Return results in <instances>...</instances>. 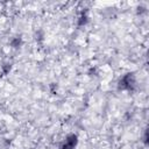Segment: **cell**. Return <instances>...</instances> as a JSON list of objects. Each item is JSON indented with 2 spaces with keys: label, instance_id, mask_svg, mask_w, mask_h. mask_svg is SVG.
I'll list each match as a JSON object with an SVG mask.
<instances>
[{
  "label": "cell",
  "instance_id": "cell-1",
  "mask_svg": "<svg viewBox=\"0 0 149 149\" xmlns=\"http://www.w3.org/2000/svg\"><path fill=\"white\" fill-rule=\"evenodd\" d=\"M118 87L119 90H122V91H133L136 87V78L134 73L129 72L123 74L118 81Z\"/></svg>",
  "mask_w": 149,
  "mask_h": 149
},
{
  "label": "cell",
  "instance_id": "cell-2",
  "mask_svg": "<svg viewBox=\"0 0 149 149\" xmlns=\"http://www.w3.org/2000/svg\"><path fill=\"white\" fill-rule=\"evenodd\" d=\"M77 144H78V136L76 134L71 133L65 136V139L59 144L58 149H74L77 147Z\"/></svg>",
  "mask_w": 149,
  "mask_h": 149
},
{
  "label": "cell",
  "instance_id": "cell-3",
  "mask_svg": "<svg viewBox=\"0 0 149 149\" xmlns=\"http://www.w3.org/2000/svg\"><path fill=\"white\" fill-rule=\"evenodd\" d=\"M87 22H88V15H87V12H86V10H81L80 14L78 15L77 24H78L79 27H83V26H85Z\"/></svg>",
  "mask_w": 149,
  "mask_h": 149
},
{
  "label": "cell",
  "instance_id": "cell-4",
  "mask_svg": "<svg viewBox=\"0 0 149 149\" xmlns=\"http://www.w3.org/2000/svg\"><path fill=\"white\" fill-rule=\"evenodd\" d=\"M9 44H10V47L14 48V49L20 48V47L22 45V37H21V36H14V37L10 40Z\"/></svg>",
  "mask_w": 149,
  "mask_h": 149
},
{
  "label": "cell",
  "instance_id": "cell-5",
  "mask_svg": "<svg viewBox=\"0 0 149 149\" xmlns=\"http://www.w3.org/2000/svg\"><path fill=\"white\" fill-rule=\"evenodd\" d=\"M10 70H12V64L10 63H6V64H3L1 66V71H2L3 74H8Z\"/></svg>",
  "mask_w": 149,
  "mask_h": 149
}]
</instances>
